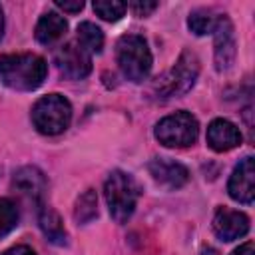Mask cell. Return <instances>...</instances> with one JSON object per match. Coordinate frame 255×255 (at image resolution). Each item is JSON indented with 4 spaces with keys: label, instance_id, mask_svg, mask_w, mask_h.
I'll return each instance as SVG.
<instances>
[{
    "label": "cell",
    "instance_id": "5bb4252c",
    "mask_svg": "<svg viewBox=\"0 0 255 255\" xmlns=\"http://www.w3.org/2000/svg\"><path fill=\"white\" fill-rule=\"evenodd\" d=\"M66 30H68V22L64 16H60L58 12H46L38 20L34 36L40 44L48 46V44H54L56 40H60L66 34Z\"/></svg>",
    "mask_w": 255,
    "mask_h": 255
},
{
    "label": "cell",
    "instance_id": "4fadbf2b",
    "mask_svg": "<svg viewBox=\"0 0 255 255\" xmlns=\"http://www.w3.org/2000/svg\"><path fill=\"white\" fill-rule=\"evenodd\" d=\"M12 187L26 195L28 199H34V201H40L44 197V191H46V177L44 173L34 167V165H26V167H20L14 177H12Z\"/></svg>",
    "mask_w": 255,
    "mask_h": 255
},
{
    "label": "cell",
    "instance_id": "6da1fadb",
    "mask_svg": "<svg viewBox=\"0 0 255 255\" xmlns=\"http://www.w3.org/2000/svg\"><path fill=\"white\" fill-rule=\"evenodd\" d=\"M48 74V64L42 56L20 52L0 56V80L16 92H32L42 86Z\"/></svg>",
    "mask_w": 255,
    "mask_h": 255
},
{
    "label": "cell",
    "instance_id": "5b68a950",
    "mask_svg": "<svg viewBox=\"0 0 255 255\" xmlns=\"http://www.w3.org/2000/svg\"><path fill=\"white\" fill-rule=\"evenodd\" d=\"M34 128L44 135H58L72 122V106L62 94L42 96L32 108Z\"/></svg>",
    "mask_w": 255,
    "mask_h": 255
},
{
    "label": "cell",
    "instance_id": "7a4b0ae2",
    "mask_svg": "<svg viewBox=\"0 0 255 255\" xmlns=\"http://www.w3.org/2000/svg\"><path fill=\"white\" fill-rule=\"evenodd\" d=\"M139 193H141L139 185L129 173L122 169H114L108 175L104 183V195H106L110 215L116 223H126L133 215Z\"/></svg>",
    "mask_w": 255,
    "mask_h": 255
},
{
    "label": "cell",
    "instance_id": "603a6c76",
    "mask_svg": "<svg viewBox=\"0 0 255 255\" xmlns=\"http://www.w3.org/2000/svg\"><path fill=\"white\" fill-rule=\"evenodd\" d=\"M0 255H36V251L32 247H28V245H14V247L6 249Z\"/></svg>",
    "mask_w": 255,
    "mask_h": 255
},
{
    "label": "cell",
    "instance_id": "9a60e30c",
    "mask_svg": "<svg viewBox=\"0 0 255 255\" xmlns=\"http://www.w3.org/2000/svg\"><path fill=\"white\" fill-rule=\"evenodd\" d=\"M38 223H40V229L48 237L50 243H54V245H66L68 243L66 227H64L62 217L58 215V211L54 207L42 205L40 213H38Z\"/></svg>",
    "mask_w": 255,
    "mask_h": 255
},
{
    "label": "cell",
    "instance_id": "ba28073f",
    "mask_svg": "<svg viewBox=\"0 0 255 255\" xmlns=\"http://www.w3.org/2000/svg\"><path fill=\"white\" fill-rule=\"evenodd\" d=\"M235 32L231 20L223 14L217 20V26L213 30V58H215V70L227 72L235 62Z\"/></svg>",
    "mask_w": 255,
    "mask_h": 255
},
{
    "label": "cell",
    "instance_id": "9c48e42d",
    "mask_svg": "<svg viewBox=\"0 0 255 255\" xmlns=\"http://www.w3.org/2000/svg\"><path fill=\"white\" fill-rule=\"evenodd\" d=\"M227 191L229 197L235 199L237 203H253L255 199V165L253 157L247 155L243 157L231 171V177L227 181Z\"/></svg>",
    "mask_w": 255,
    "mask_h": 255
},
{
    "label": "cell",
    "instance_id": "8fae6325",
    "mask_svg": "<svg viewBox=\"0 0 255 255\" xmlns=\"http://www.w3.org/2000/svg\"><path fill=\"white\" fill-rule=\"evenodd\" d=\"M149 175L155 179V183L167 187V189H177L187 183L189 171L185 165L169 159V157H155L147 163Z\"/></svg>",
    "mask_w": 255,
    "mask_h": 255
},
{
    "label": "cell",
    "instance_id": "7402d4cb",
    "mask_svg": "<svg viewBox=\"0 0 255 255\" xmlns=\"http://www.w3.org/2000/svg\"><path fill=\"white\" fill-rule=\"evenodd\" d=\"M56 6L62 8L64 12H80L84 8V2L82 0H76V2H66V0H56Z\"/></svg>",
    "mask_w": 255,
    "mask_h": 255
},
{
    "label": "cell",
    "instance_id": "3957f363",
    "mask_svg": "<svg viewBox=\"0 0 255 255\" xmlns=\"http://www.w3.org/2000/svg\"><path fill=\"white\" fill-rule=\"evenodd\" d=\"M116 60L122 74L133 84H139L149 76L153 62L147 40L139 34H126L118 40Z\"/></svg>",
    "mask_w": 255,
    "mask_h": 255
},
{
    "label": "cell",
    "instance_id": "44dd1931",
    "mask_svg": "<svg viewBox=\"0 0 255 255\" xmlns=\"http://www.w3.org/2000/svg\"><path fill=\"white\" fill-rule=\"evenodd\" d=\"M126 8H129L135 16H139V18H143V16H149L155 8H157V2H149V0H133V2H129V4H126Z\"/></svg>",
    "mask_w": 255,
    "mask_h": 255
},
{
    "label": "cell",
    "instance_id": "d6986e66",
    "mask_svg": "<svg viewBox=\"0 0 255 255\" xmlns=\"http://www.w3.org/2000/svg\"><path fill=\"white\" fill-rule=\"evenodd\" d=\"M18 219H20V213L16 203L8 197H2L0 199V239L18 225Z\"/></svg>",
    "mask_w": 255,
    "mask_h": 255
},
{
    "label": "cell",
    "instance_id": "484cf974",
    "mask_svg": "<svg viewBox=\"0 0 255 255\" xmlns=\"http://www.w3.org/2000/svg\"><path fill=\"white\" fill-rule=\"evenodd\" d=\"M203 255H217V251L211 249V247H205V249H203Z\"/></svg>",
    "mask_w": 255,
    "mask_h": 255
},
{
    "label": "cell",
    "instance_id": "2e32d148",
    "mask_svg": "<svg viewBox=\"0 0 255 255\" xmlns=\"http://www.w3.org/2000/svg\"><path fill=\"white\" fill-rule=\"evenodd\" d=\"M78 44L88 54H100L104 48V32L94 22H82L78 26Z\"/></svg>",
    "mask_w": 255,
    "mask_h": 255
},
{
    "label": "cell",
    "instance_id": "ffe728a7",
    "mask_svg": "<svg viewBox=\"0 0 255 255\" xmlns=\"http://www.w3.org/2000/svg\"><path fill=\"white\" fill-rule=\"evenodd\" d=\"M94 12L102 18V20H108V22H116L120 20L124 14H126V4L124 2H118V0H96L92 4Z\"/></svg>",
    "mask_w": 255,
    "mask_h": 255
},
{
    "label": "cell",
    "instance_id": "d4e9b609",
    "mask_svg": "<svg viewBox=\"0 0 255 255\" xmlns=\"http://www.w3.org/2000/svg\"><path fill=\"white\" fill-rule=\"evenodd\" d=\"M2 36H4V10L0 6V40H2Z\"/></svg>",
    "mask_w": 255,
    "mask_h": 255
},
{
    "label": "cell",
    "instance_id": "cb8c5ba5",
    "mask_svg": "<svg viewBox=\"0 0 255 255\" xmlns=\"http://www.w3.org/2000/svg\"><path fill=\"white\" fill-rule=\"evenodd\" d=\"M231 255H255V251H253V243H251V241H245L243 245H239L237 249H233Z\"/></svg>",
    "mask_w": 255,
    "mask_h": 255
},
{
    "label": "cell",
    "instance_id": "ac0fdd59",
    "mask_svg": "<svg viewBox=\"0 0 255 255\" xmlns=\"http://www.w3.org/2000/svg\"><path fill=\"white\" fill-rule=\"evenodd\" d=\"M98 217V195L94 189H86L74 205V219L78 223H90Z\"/></svg>",
    "mask_w": 255,
    "mask_h": 255
},
{
    "label": "cell",
    "instance_id": "30bf717a",
    "mask_svg": "<svg viewBox=\"0 0 255 255\" xmlns=\"http://www.w3.org/2000/svg\"><path fill=\"white\" fill-rule=\"evenodd\" d=\"M213 231L221 241H235L249 231V217L243 211L219 207L213 215Z\"/></svg>",
    "mask_w": 255,
    "mask_h": 255
},
{
    "label": "cell",
    "instance_id": "7c38bea8",
    "mask_svg": "<svg viewBox=\"0 0 255 255\" xmlns=\"http://www.w3.org/2000/svg\"><path fill=\"white\" fill-rule=\"evenodd\" d=\"M243 135L239 128L225 118H217L207 126V145L213 151H229L237 147Z\"/></svg>",
    "mask_w": 255,
    "mask_h": 255
},
{
    "label": "cell",
    "instance_id": "e0dca14e",
    "mask_svg": "<svg viewBox=\"0 0 255 255\" xmlns=\"http://www.w3.org/2000/svg\"><path fill=\"white\" fill-rule=\"evenodd\" d=\"M219 16H215L211 10L207 8H197L189 14L187 18V26L195 36H205V34H213L215 26H217Z\"/></svg>",
    "mask_w": 255,
    "mask_h": 255
},
{
    "label": "cell",
    "instance_id": "8992f818",
    "mask_svg": "<svg viewBox=\"0 0 255 255\" xmlns=\"http://www.w3.org/2000/svg\"><path fill=\"white\" fill-rule=\"evenodd\" d=\"M155 139L165 147H187L193 145L199 135V124L189 112H175L161 118L153 129Z\"/></svg>",
    "mask_w": 255,
    "mask_h": 255
},
{
    "label": "cell",
    "instance_id": "277c9868",
    "mask_svg": "<svg viewBox=\"0 0 255 255\" xmlns=\"http://www.w3.org/2000/svg\"><path fill=\"white\" fill-rule=\"evenodd\" d=\"M199 76V60L193 52L183 50L177 58V62L163 74L157 78V82L153 84V92L157 98L167 100V98H179L183 94H187L195 80Z\"/></svg>",
    "mask_w": 255,
    "mask_h": 255
},
{
    "label": "cell",
    "instance_id": "52a82bcc",
    "mask_svg": "<svg viewBox=\"0 0 255 255\" xmlns=\"http://www.w3.org/2000/svg\"><path fill=\"white\" fill-rule=\"evenodd\" d=\"M56 66L64 78L84 80L92 72V54H88L78 42H66L56 52Z\"/></svg>",
    "mask_w": 255,
    "mask_h": 255
}]
</instances>
